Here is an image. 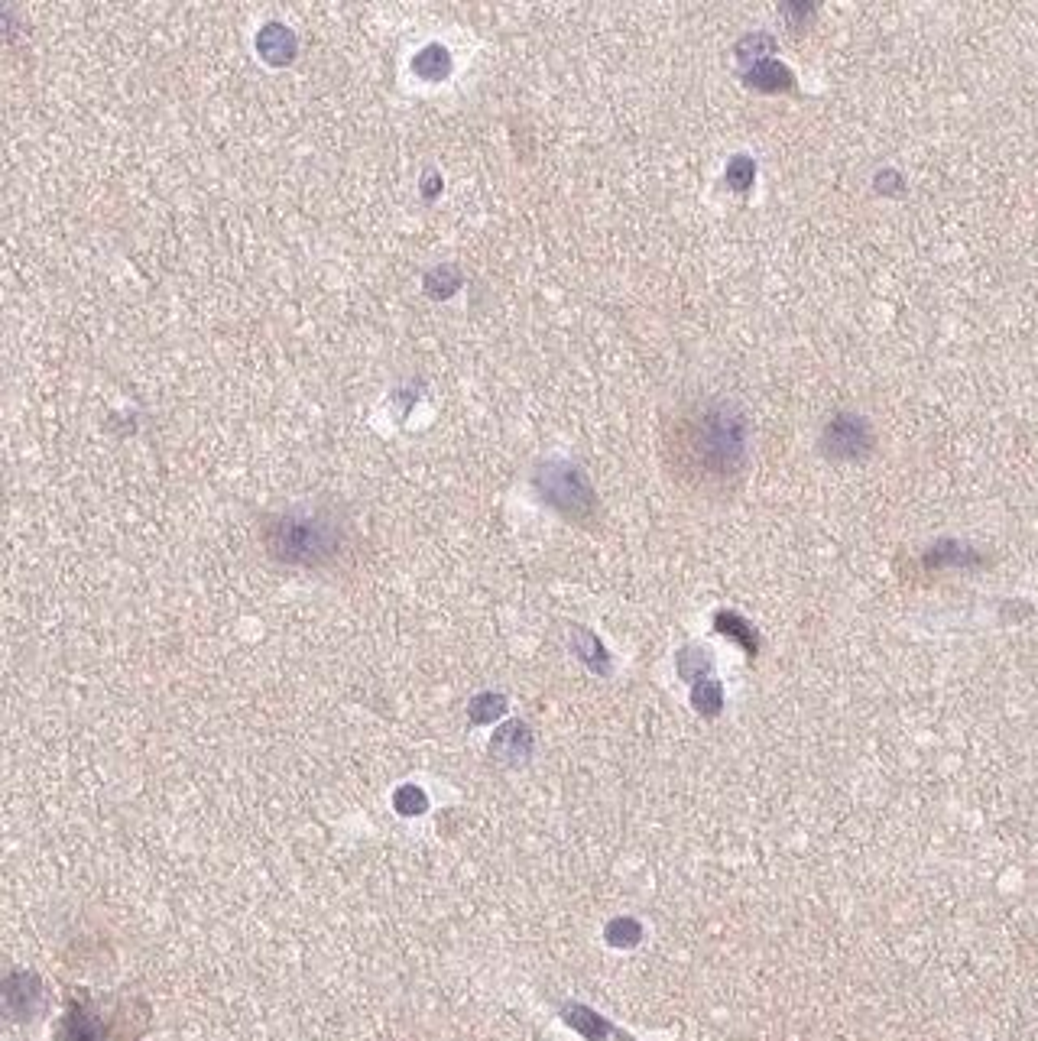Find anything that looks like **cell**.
Masks as SVG:
<instances>
[{"mask_svg":"<svg viewBox=\"0 0 1038 1041\" xmlns=\"http://www.w3.org/2000/svg\"><path fill=\"white\" fill-rule=\"evenodd\" d=\"M532 750H536V733L529 730L526 720H507L490 740V756L503 766H523L529 763Z\"/></svg>","mask_w":1038,"mask_h":1041,"instance_id":"cell-6","label":"cell"},{"mask_svg":"<svg viewBox=\"0 0 1038 1041\" xmlns=\"http://www.w3.org/2000/svg\"><path fill=\"white\" fill-rule=\"evenodd\" d=\"M922 562L928 568H970V565H980V555L974 549H967V545H961V542L944 539V542L931 545Z\"/></svg>","mask_w":1038,"mask_h":1041,"instance_id":"cell-12","label":"cell"},{"mask_svg":"<svg viewBox=\"0 0 1038 1041\" xmlns=\"http://www.w3.org/2000/svg\"><path fill=\"white\" fill-rule=\"evenodd\" d=\"M562 1019L571 1025L575 1032H581L588 1041H617L620 1029H614L604 1016H597L594 1009L581 1006V1003H565L562 1006Z\"/></svg>","mask_w":1038,"mask_h":1041,"instance_id":"cell-8","label":"cell"},{"mask_svg":"<svg viewBox=\"0 0 1038 1041\" xmlns=\"http://www.w3.org/2000/svg\"><path fill=\"white\" fill-rule=\"evenodd\" d=\"M724 179H727V185H730L734 192H747L750 185L756 182V163H753L750 156L740 153V156H734V159L727 163Z\"/></svg>","mask_w":1038,"mask_h":1041,"instance_id":"cell-21","label":"cell"},{"mask_svg":"<svg viewBox=\"0 0 1038 1041\" xmlns=\"http://www.w3.org/2000/svg\"><path fill=\"white\" fill-rule=\"evenodd\" d=\"M675 669H678V675L685 678V682L695 685V682H701V678L711 675L714 659H711V652L704 649V646H685V649H678Z\"/></svg>","mask_w":1038,"mask_h":1041,"instance_id":"cell-15","label":"cell"},{"mask_svg":"<svg viewBox=\"0 0 1038 1041\" xmlns=\"http://www.w3.org/2000/svg\"><path fill=\"white\" fill-rule=\"evenodd\" d=\"M691 707L701 717H717L724 711V688L714 678H701V682L691 685Z\"/></svg>","mask_w":1038,"mask_h":1041,"instance_id":"cell-16","label":"cell"},{"mask_svg":"<svg viewBox=\"0 0 1038 1041\" xmlns=\"http://www.w3.org/2000/svg\"><path fill=\"white\" fill-rule=\"evenodd\" d=\"M150 1025V1006L127 996H91L78 990L69 996L52 1041H140Z\"/></svg>","mask_w":1038,"mask_h":1041,"instance_id":"cell-3","label":"cell"},{"mask_svg":"<svg viewBox=\"0 0 1038 1041\" xmlns=\"http://www.w3.org/2000/svg\"><path fill=\"white\" fill-rule=\"evenodd\" d=\"M873 451V429L857 412H837L821 432V455L828 461H863Z\"/></svg>","mask_w":1038,"mask_h":1041,"instance_id":"cell-5","label":"cell"},{"mask_svg":"<svg viewBox=\"0 0 1038 1041\" xmlns=\"http://www.w3.org/2000/svg\"><path fill=\"white\" fill-rule=\"evenodd\" d=\"M750 425L730 399H698L682 406L665 432V461L685 487L724 493L747 471Z\"/></svg>","mask_w":1038,"mask_h":1041,"instance_id":"cell-1","label":"cell"},{"mask_svg":"<svg viewBox=\"0 0 1038 1041\" xmlns=\"http://www.w3.org/2000/svg\"><path fill=\"white\" fill-rule=\"evenodd\" d=\"M571 652H575L594 675H610V669H614V665H610V652L588 626H571Z\"/></svg>","mask_w":1038,"mask_h":1041,"instance_id":"cell-11","label":"cell"},{"mask_svg":"<svg viewBox=\"0 0 1038 1041\" xmlns=\"http://www.w3.org/2000/svg\"><path fill=\"white\" fill-rule=\"evenodd\" d=\"M714 630L721 636H727V639H734V643L747 652L750 659L760 656V633H756V626L747 617H740L737 610H717L714 613Z\"/></svg>","mask_w":1038,"mask_h":1041,"instance_id":"cell-9","label":"cell"},{"mask_svg":"<svg viewBox=\"0 0 1038 1041\" xmlns=\"http://www.w3.org/2000/svg\"><path fill=\"white\" fill-rule=\"evenodd\" d=\"M782 17L792 30H805V26H811V20L818 17V7L815 4H785Z\"/></svg>","mask_w":1038,"mask_h":1041,"instance_id":"cell-22","label":"cell"},{"mask_svg":"<svg viewBox=\"0 0 1038 1041\" xmlns=\"http://www.w3.org/2000/svg\"><path fill=\"white\" fill-rule=\"evenodd\" d=\"M438 192H442V179H438V172H425V179H422V195L432 202V198H435Z\"/></svg>","mask_w":1038,"mask_h":1041,"instance_id":"cell-24","label":"cell"},{"mask_svg":"<svg viewBox=\"0 0 1038 1041\" xmlns=\"http://www.w3.org/2000/svg\"><path fill=\"white\" fill-rule=\"evenodd\" d=\"M776 49H779L776 36H769V33H747V36H743L740 43H737L734 52H737V59H740V65H743V72H747V69H753V65L773 59Z\"/></svg>","mask_w":1038,"mask_h":1041,"instance_id":"cell-14","label":"cell"},{"mask_svg":"<svg viewBox=\"0 0 1038 1041\" xmlns=\"http://www.w3.org/2000/svg\"><path fill=\"white\" fill-rule=\"evenodd\" d=\"M743 82L756 91H766V95H779V91H792L795 88V75L789 65H782L779 59H769L753 65V69L743 72Z\"/></svg>","mask_w":1038,"mask_h":1041,"instance_id":"cell-10","label":"cell"},{"mask_svg":"<svg viewBox=\"0 0 1038 1041\" xmlns=\"http://www.w3.org/2000/svg\"><path fill=\"white\" fill-rule=\"evenodd\" d=\"M532 487L536 493L552 506L558 516H565L568 523L591 526L597 519V493L591 487L588 474L578 464L549 458L536 467L532 474Z\"/></svg>","mask_w":1038,"mask_h":1041,"instance_id":"cell-4","label":"cell"},{"mask_svg":"<svg viewBox=\"0 0 1038 1041\" xmlns=\"http://www.w3.org/2000/svg\"><path fill=\"white\" fill-rule=\"evenodd\" d=\"M393 808L403 818H419V814L429 811V795H425L419 785H399L393 795Z\"/></svg>","mask_w":1038,"mask_h":1041,"instance_id":"cell-20","label":"cell"},{"mask_svg":"<svg viewBox=\"0 0 1038 1041\" xmlns=\"http://www.w3.org/2000/svg\"><path fill=\"white\" fill-rule=\"evenodd\" d=\"M503 714H507V694H500V691H484V694H477V698H471V704H468L471 724H494V720Z\"/></svg>","mask_w":1038,"mask_h":1041,"instance_id":"cell-17","label":"cell"},{"mask_svg":"<svg viewBox=\"0 0 1038 1041\" xmlns=\"http://www.w3.org/2000/svg\"><path fill=\"white\" fill-rule=\"evenodd\" d=\"M876 189H880V192H889V195H893V192H902V176H899V172H889V169H883L880 176H876Z\"/></svg>","mask_w":1038,"mask_h":1041,"instance_id":"cell-23","label":"cell"},{"mask_svg":"<svg viewBox=\"0 0 1038 1041\" xmlns=\"http://www.w3.org/2000/svg\"><path fill=\"white\" fill-rule=\"evenodd\" d=\"M412 72H416L422 82H445L451 75V52L442 43H429L416 52L412 59Z\"/></svg>","mask_w":1038,"mask_h":1041,"instance_id":"cell-13","label":"cell"},{"mask_svg":"<svg viewBox=\"0 0 1038 1041\" xmlns=\"http://www.w3.org/2000/svg\"><path fill=\"white\" fill-rule=\"evenodd\" d=\"M263 549L279 565L325 568L344 549V526L331 510L296 506L263 519Z\"/></svg>","mask_w":1038,"mask_h":1041,"instance_id":"cell-2","label":"cell"},{"mask_svg":"<svg viewBox=\"0 0 1038 1041\" xmlns=\"http://www.w3.org/2000/svg\"><path fill=\"white\" fill-rule=\"evenodd\" d=\"M257 52L270 65H289L299 52V39L283 23H266L257 33Z\"/></svg>","mask_w":1038,"mask_h":1041,"instance_id":"cell-7","label":"cell"},{"mask_svg":"<svg viewBox=\"0 0 1038 1041\" xmlns=\"http://www.w3.org/2000/svg\"><path fill=\"white\" fill-rule=\"evenodd\" d=\"M604 938H607V944L623 947V951H627V947H636V944L643 941V925L636 922V918L623 915V918H614V922L607 925Z\"/></svg>","mask_w":1038,"mask_h":1041,"instance_id":"cell-19","label":"cell"},{"mask_svg":"<svg viewBox=\"0 0 1038 1041\" xmlns=\"http://www.w3.org/2000/svg\"><path fill=\"white\" fill-rule=\"evenodd\" d=\"M425 289H429L432 299H448L451 292L461 289V273H458V266H451V263L435 266V270H432L429 276H425Z\"/></svg>","mask_w":1038,"mask_h":1041,"instance_id":"cell-18","label":"cell"}]
</instances>
